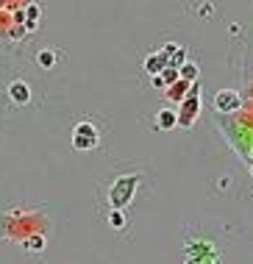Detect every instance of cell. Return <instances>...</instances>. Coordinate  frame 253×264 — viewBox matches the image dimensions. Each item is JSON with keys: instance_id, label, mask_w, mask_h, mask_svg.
Here are the masks:
<instances>
[{"instance_id": "obj_2", "label": "cell", "mask_w": 253, "mask_h": 264, "mask_svg": "<svg viewBox=\"0 0 253 264\" xmlns=\"http://www.w3.org/2000/svg\"><path fill=\"white\" fill-rule=\"evenodd\" d=\"M9 95L14 103H28L31 92H28V84H22V81H14V84L9 86Z\"/></svg>"}, {"instance_id": "obj_7", "label": "cell", "mask_w": 253, "mask_h": 264, "mask_svg": "<svg viewBox=\"0 0 253 264\" xmlns=\"http://www.w3.org/2000/svg\"><path fill=\"white\" fill-rule=\"evenodd\" d=\"M159 123L164 125V128H167V125H173V123H175V117H173V114H170V111H162V117H159Z\"/></svg>"}, {"instance_id": "obj_9", "label": "cell", "mask_w": 253, "mask_h": 264, "mask_svg": "<svg viewBox=\"0 0 253 264\" xmlns=\"http://www.w3.org/2000/svg\"><path fill=\"white\" fill-rule=\"evenodd\" d=\"M28 17H31V20H36V17H39V9H36V6H28Z\"/></svg>"}, {"instance_id": "obj_8", "label": "cell", "mask_w": 253, "mask_h": 264, "mask_svg": "<svg viewBox=\"0 0 253 264\" xmlns=\"http://www.w3.org/2000/svg\"><path fill=\"white\" fill-rule=\"evenodd\" d=\"M111 225H114V228H120V225H123V214H120V211H114V214H111Z\"/></svg>"}, {"instance_id": "obj_1", "label": "cell", "mask_w": 253, "mask_h": 264, "mask_svg": "<svg viewBox=\"0 0 253 264\" xmlns=\"http://www.w3.org/2000/svg\"><path fill=\"white\" fill-rule=\"evenodd\" d=\"M73 145H75L78 150H92L95 145H98V131H95V125H89V123H81V125H75Z\"/></svg>"}, {"instance_id": "obj_5", "label": "cell", "mask_w": 253, "mask_h": 264, "mask_svg": "<svg viewBox=\"0 0 253 264\" xmlns=\"http://www.w3.org/2000/svg\"><path fill=\"white\" fill-rule=\"evenodd\" d=\"M145 67H148V73H156V70H162V59H159V56H150V59L145 61Z\"/></svg>"}, {"instance_id": "obj_6", "label": "cell", "mask_w": 253, "mask_h": 264, "mask_svg": "<svg viewBox=\"0 0 253 264\" xmlns=\"http://www.w3.org/2000/svg\"><path fill=\"white\" fill-rule=\"evenodd\" d=\"M39 64L45 67V70H48V67H53V53H50V50H42V53H39Z\"/></svg>"}, {"instance_id": "obj_10", "label": "cell", "mask_w": 253, "mask_h": 264, "mask_svg": "<svg viewBox=\"0 0 253 264\" xmlns=\"http://www.w3.org/2000/svg\"><path fill=\"white\" fill-rule=\"evenodd\" d=\"M184 75H187V78H192V75H198V67H195V70H192V67H187V70H184Z\"/></svg>"}, {"instance_id": "obj_3", "label": "cell", "mask_w": 253, "mask_h": 264, "mask_svg": "<svg viewBox=\"0 0 253 264\" xmlns=\"http://www.w3.org/2000/svg\"><path fill=\"white\" fill-rule=\"evenodd\" d=\"M214 103H217V109L231 111V109H237V106H239V98L234 95V92H220V95L214 98Z\"/></svg>"}, {"instance_id": "obj_4", "label": "cell", "mask_w": 253, "mask_h": 264, "mask_svg": "<svg viewBox=\"0 0 253 264\" xmlns=\"http://www.w3.org/2000/svg\"><path fill=\"white\" fill-rule=\"evenodd\" d=\"M128 195H131L128 181H120V184H117V189H111V203H114V206L128 203Z\"/></svg>"}]
</instances>
